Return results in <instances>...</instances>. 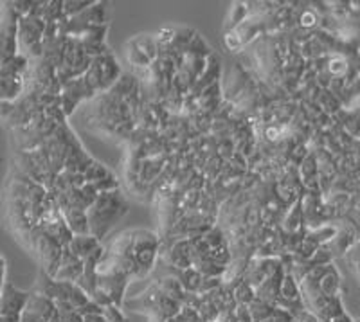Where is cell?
<instances>
[{
  "mask_svg": "<svg viewBox=\"0 0 360 322\" xmlns=\"http://www.w3.org/2000/svg\"><path fill=\"white\" fill-rule=\"evenodd\" d=\"M127 211L128 204L119 189L99 193L96 204L89 209V212H86V214H89L90 234H94L96 238L105 236V234L110 231L112 225H114L119 218L124 217V212Z\"/></svg>",
  "mask_w": 360,
  "mask_h": 322,
  "instance_id": "cell-1",
  "label": "cell"
},
{
  "mask_svg": "<svg viewBox=\"0 0 360 322\" xmlns=\"http://www.w3.org/2000/svg\"><path fill=\"white\" fill-rule=\"evenodd\" d=\"M160 249V238L159 234L152 233V231H144V228H137L134 231V243H131V254L139 269V276L137 278H144L152 272L153 266L157 263Z\"/></svg>",
  "mask_w": 360,
  "mask_h": 322,
  "instance_id": "cell-2",
  "label": "cell"
},
{
  "mask_svg": "<svg viewBox=\"0 0 360 322\" xmlns=\"http://www.w3.org/2000/svg\"><path fill=\"white\" fill-rule=\"evenodd\" d=\"M67 247H69V250L74 256H78L79 259L85 262L86 257H90L101 249V241L94 234H76Z\"/></svg>",
  "mask_w": 360,
  "mask_h": 322,
  "instance_id": "cell-3",
  "label": "cell"
},
{
  "mask_svg": "<svg viewBox=\"0 0 360 322\" xmlns=\"http://www.w3.org/2000/svg\"><path fill=\"white\" fill-rule=\"evenodd\" d=\"M319 288L326 297L330 299H337L340 297V276L337 272V269L333 265H328L326 273H324L323 278L319 281Z\"/></svg>",
  "mask_w": 360,
  "mask_h": 322,
  "instance_id": "cell-4",
  "label": "cell"
},
{
  "mask_svg": "<svg viewBox=\"0 0 360 322\" xmlns=\"http://www.w3.org/2000/svg\"><path fill=\"white\" fill-rule=\"evenodd\" d=\"M250 17V9H249V2H236V4L231 6L229 9V17L225 20V33H229L233 31L234 27L245 22L247 18Z\"/></svg>",
  "mask_w": 360,
  "mask_h": 322,
  "instance_id": "cell-5",
  "label": "cell"
},
{
  "mask_svg": "<svg viewBox=\"0 0 360 322\" xmlns=\"http://www.w3.org/2000/svg\"><path fill=\"white\" fill-rule=\"evenodd\" d=\"M249 308H250V315H252L254 322L269 321V318L274 317L276 314V306L270 304V302L266 301H262V299H256Z\"/></svg>",
  "mask_w": 360,
  "mask_h": 322,
  "instance_id": "cell-6",
  "label": "cell"
},
{
  "mask_svg": "<svg viewBox=\"0 0 360 322\" xmlns=\"http://www.w3.org/2000/svg\"><path fill=\"white\" fill-rule=\"evenodd\" d=\"M295 22L301 29H314L319 25V22H323V17L317 8H304L295 15Z\"/></svg>",
  "mask_w": 360,
  "mask_h": 322,
  "instance_id": "cell-7",
  "label": "cell"
},
{
  "mask_svg": "<svg viewBox=\"0 0 360 322\" xmlns=\"http://www.w3.org/2000/svg\"><path fill=\"white\" fill-rule=\"evenodd\" d=\"M103 315H105L107 322H127L124 321V315L121 314V310H119V306H115V304H110V306H107V308H103Z\"/></svg>",
  "mask_w": 360,
  "mask_h": 322,
  "instance_id": "cell-8",
  "label": "cell"
},
{
  "mask_svg": "<svg viewBox=\"0 0 360 322\" xmlns=\"http://www.w3.org/2000/svg\"><path fill=\"white\" fill-rule=\"evenodd\" d=\"M85 322H107L105 315L103 314H92V315H85Z\"/></svg>",
  "mask_w": 360,
  "mask_h": 322,
  "instance_id": "cell-9",
  "label": "cell"
}]
</instances>
